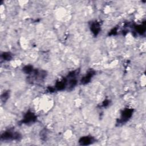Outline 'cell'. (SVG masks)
<instances>
[{
	"label": "cell",
	"mask_w": 146,
	"mask_h": 146,
	"mask_svg": "<svg viewBox=\"0 0 146 146\" xmlns=\"http://www.w3.org/2000/svg\"><path fill=\"white\" fill-rule=\"evenodd\" d=\"M21 138V135L17 132H14L13 129H9L4 132L1 135V139L7 140H19Z\"/></svg>",
	"instance_id": "obj_1"
},
{
	"label": "cell",
	"mask_w": 146,
	"mask_h": 146,
	"mask_svg": "<svg viewBox=\"0 0 146 146\" xmlns=\"http://www.w3.org/2000/svg\"><path fill=\"white\" fill-rule=\"evenodd\" d=\"M133 113V110L131 108H125L121 114V118L119 121V124L123 123L127 121L129 118L131 117Z\"/></svg>",
	"instance_id": "obj_2"
},
{
	"label": "cell",
	"mask_w": 146,
	"mask_h": 146,
	"mask_svg": "<svg viewBox=\"0 0 146 146\" xmlns=\"http://www.w3.org/2000/svg\"><path fill=\"white\" fill-rule=\"evenodd\" d=\"M36 120V116H35V115L33 112L29 111L24 115L23 119L22 120V123L28 124V123L34 122Z\"/></svg>",
	"instance_id": "obj_3"
},
{
	"label": "cell",
	"mask_w": 146,
	"mask_h": 146,
	"mask_svg": "<svg viewBox=\"0 0 146 146\" xmlns=\"http://www.w3.org/2000/svg\"><path fill=\"white\" fill-rule=\"evenodd\" d=\"M94 141L95 140L93 137L90 136H86L82 137L79 139V143L81 145H87L93 143L94 142H95Z\"/></svg>",
	"instance_id": "obj_4"
},
{
	"label": "cell",
	"mask_w": 146,
	"mask_h": 146,
	"mask_svg": "<svg viewBox=\"0 0 146 146\" xmlns=\"http://www.w3.org/2000/svg\"><path fill=\"white\" fill-rule=\"evenodd\" d=\"M94 74H95V71L94 70H90V71H88L87 72V73L86 74V75L82 78V79L80 80L81 84H86L88 83L91 81V80L92 76L94 75Z\"/></svg>",
	"instance_id": "obj_5"
},
{
	"label": "cell",
	"mask_w": 146,
	"mask_h": 146,
	"mask_svg": "<svg viewBox=\"0 0 146 146\" xmlns=\"http://www.w3.org/2000/svg\"><path fill=\"white\" fill-rule=\"evenodd\" d=\"M90 29L92 34L95 35L96 36L100 32V25L99 22L97 21L93 22L91 23L90 25Z\"/></svg>",
	"instance_id": "obj_6"
},
{
	"label": "cell",
	"mask_w": 146,
	"mask_h": 146,
	"mask_svg": "<svg viewBox=\"0 0 146 146\" xmlns=\"http://www.w3.org/2000/svg\"><path fill=\"white\" fill-rule=\"evenodd\" d=\"M67 85V79L66 78H63L62 80L56 83L55 89L56 90H63Z\"/></svg>",
	"instance_id": "obj_7"
},
{
	"label": "cell",
	"mask_w": 146,
	"mask_h": 146,
	"mask_svg": "<svg viewBox=\"0 0 146 146\" xmlns=\"http://www.w3.org/2000/svg\"><path fill=\"white\" fill-rule=\"evenodd\" d=\"M136 31L139 33L140 34H143V33H145V23H144L141 25H138L137 26H136L135 27Z\"/></svg>",
	"instance_id": "obj_8"
},
{
	"label": "cell",
	"mask_w": 146,
	"mask_h": 146,
	"mask_svg": "<svg viewBox=\"0 0 146 146\" xmlns=\"http://www.w3.org/2000/svg\"><path fill=\"white\" fill-rule=\"evenodd\" d=\"M1 57L5 60H10L12 58V55L10 52H4L1 54Z\"/></svg>",
	"instance_id": "obj_9"
},
{
	"label": "cell",
	"mask_w": 146,
	"mask_h": 146,
	"mask_svg": "<svg viewBox=\"0 0 146 146\" xmlns=\"http://www.w3.org/2000/svg\"><path fill=\"white\" fill-rule=\"evenodd\" d=\"M33 71V67L32 66L30 65L26 66L23 68V71L26 74H31Z\"/></svg>",
	"instance_id": "obj_10"
},
{
	"label": "cell",
	"mask_w": 146,
	"mask_h": 146,
	"mask_svg": "<svg viewBox=\"0 0 146 146\" xmlns=\"http://www.w3.org/2000/svg\"><path fill=\"white\" fill-rule=\"evenodd\" d=\"M9 92H8V91H6V92H4L2 95V96H1V99H2V100L3 101V102H5V101H6L7 100V99L9 98Z\"/></svg>",
	"instance_id": "obj_11"
},
{
	"label": "cell",
	"mask_w": 146,
	"mask_h": 146,
	"mask_svg": "<svg viewBox=\"0 0 146 146\" xmlns=\"http://www.w3.org/2000/svg\"><path fill=\"white\" fill-rule=\"evenodd\" d=\"M117 33V29L116 28H114L109 33V35H115Z\"/></svg>",
	"instance_id": "obj_12"
},
{
	"label": "cell",
	"mask_w": 146,
	"mask_h": 146,
	"mask_svg": "<svg viewBox=\"0 0 146 146\" xmlns=\"http://www.w3.org/2000/svg\"><path fill=\"white\" fill-rule=\"evenodd\" d=\"M110 103V102H109V100H105L103 102V104H102V106L103 107H106L107 106H108Z\"/></svg>",
	"instance_id": "obj_13"
}]
</instances>
